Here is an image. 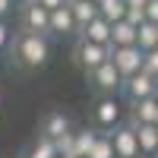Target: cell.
Wrapping results in <instances>:
<instances>
[{
    "mask_svg": "<svg viewBox=\"0 0 158 158\" xmlns=\"http://www.w3.org/2000/svg\"><path fill=\"white\" fill-rule=\"evenodd\" d=\"M10 63L16 70L22 73H35V70H41L48 67V60H51V35L44 32H29V29H19L16 35L10 38Z\"/></svg>",
    "mask_w": 158,
    "mask_h": 158,
    "instance_id": "obj_1",
    "label": "cell"
},
{
    "mask_svg": "<svg viewBox=\"0 0 158 158\" xmlns=\"http://www.w3.org/2000/svg\"><path fill=\"white\" fill-rule=\"evenodd\" d=\"M85 82L92 89V95H117L123 89V76L114 67V60H104L101 67H95L92 73H85Z\"/></svg>",
    "mask_w": 158,
    "mask_h": 158,
    "instance_id": "obj_2",
    "label": "cell"
},
{
    "mask_svg": "<svg viewBox=\"0 0 158 158\" xmlns=\"http://www.w3.org/2000/svg\"><path fill=\"white\" fill-rule=\"evenodd\" d=\"M104 60H111V44H95V41H89V38H76L73 63L82 73H92L95 67H101Z\"/></svg>",
    "mask_w": 158,
    "mask_h": 158,
    "instance_id": "obj_3",
    "label": "cell"
},
{
    "mask_svg": "<svg viewBox=\"0 0 158 158\" xmlns=\"http://www.w3.org/2000/svg\"><path fill=\"white\" fill-rule=\"evenodd\" d=\"M117 120H120L117 95H95V104H92V123H95V130H114Z\"/></svg>",
    "mask_w": 158,
    "mask_h": 158,
    "instance_id": "obj_4",
    "label": "cell"
},
{
    "mask_svg": "<svg viewBox=\"0 0 158 158\" xmlns=\"http://www.w3.org/2000/svg\"><path fill=\"white\" fill-rule=\"evenodd\" d=\"M142 54H146V51H142L139 44H120V48L111 44V60H114V67L120 70L123 79L142 70Z\"/></svg>",
    "mask_w": 158,
    "mask_h": 158,
    "instance_id": "obj_5",
    "label": "cell"
},
{
    "mask_svg": "<svg viewBox=\"0 0 158 158\" xmlns=\"http://www.w3.org/2000/svg\"><path fill=\"white\" fill-rule=\"evenodd\" d=\"M111 142H114V158H142L139 155V136L130 123H117L111 130Z\"/></svg>",
    "mask_w": 158,
    "mask_h": 158,
    "instance_id": "obj_6",
    "label": "cell"
},
{
    "mask_svg": "<svg viewBox=\"0 0 158 158\" xmlns=\"http://www.w3.org/2000/svg\"><path fill=\"white\" fill-rule=\"evenodd\" d=\"M48 25H51V10H44L41 3H35V0H29V3H19V29L51 35Z\"/></svg>",
    "mask_w": 158,
    "mask_h": 158,
    "instance_id": "obj_7",
    "label": "cell"
},
{
    "mask_svg": "<svg viewBox=\"0 0 158 158\" xmlns=\"http://www.w3.org/2000/svg\"><path fill=\"white\" fill-rule=\"evenodd\" d=\"M123 95H127L130 101H139V98L158 95V76H152V73H146V70L127 76V79H123Z\"/></svg>",
    "mask_w": 158,
    "mask_h": 158,
    "instance_id": "obj_8",
    "label": "cell"
},
{
    "mask_svg": "<svg viewBox=\"0 0 158 158\" xmlns=\"http://www.w3.org/2000/svg\"><path fill=\"white\" fill-rule=\"evenodd\" d=\"M48 32H51V38H76V35H79V22H76V16L70 13L67 3L57 6V10H51V25H48Z\"/></svg>",
    "mask_w": 158,
    "mask_h": 158,
    "instance_id": "obj_9",
    "label": "cell"
},
{
    "mask_svg": "<svg viewBox=\"0 0 158 158\" xmlns=\"http://www.w3.org/2000/svg\"><path fill=\"white\" fill-rule=\"evenodd\" d=\"M70 130H73V120H70V114H63V111H48V114L41 117V127H38V133L57 142L63 133H70Z\"/></svg>",
    "mask_w": 158,
    "mask_h": 158,
    "instance_id": "obj_10",
    "label": "cell"
},
{
    "mask_svg": "<svg viewBox=\"0 0 158 158\" xmlns=\"http://www.w3.org/2000/svg\"><path fill=\"white\" fill-rule=\"evenodd\" d=\"M127 123H158V95L149 98H139V101H130V117Z\"/></svg>",
    "mask_w": 158,
    "mask_h": 158,
    "instance_id": "obj_11",
    "label": "cell"
},
{
    "mask_svg": "<svg viewBox=\"0 0 158 158\" xmlns=\"http://www.w3.org/2000/svg\"><path fill=\"white\" fill-rule=\"evenodd\" d=\"M76 38H89V41H95V44H111V22L98 13L92 22H85L82 29H79Z\"/></svg>",
    "mask_w": 158,
    "mask_h": 158,
    "instance_id": "obj_12",
    "label": "cell"
},
{
    "mask_svg": "<svg viewBox=\"0 0 158 158\" xmlns=\"http://www.w3.org/2000/svg\"><path fill=\"white\" fill-rule=\"evenodd\" d=\"M133 130L139 136V155L142 158H158V127L155 123H136Z\"/></svg>",
    "mask_w": 158,
    "mask_h": 158,
    "instance_id": "obj_13",
    "label": "cell"
},
{
    "mask_svg": "<svg viewBox=\"0 0 158 158\" xmlns=\"http://www.w3.org/2000/svg\"><path fill=\"white\" fill-rule=\"evenodd\" d=\"M111 44L120 48V44H136V25L130 19H117L111 22Z\"/></svg>",
    "mask_w": 158,
    "mask_h": 158,
    "instance_id": "obj_14",
    "label": "cell"
},
{
    "mask_svg": "<svg viewBox=\"0 0 158 158\" xmlns=\"http://www.w3.org/2000/svg\"><path fill=\"white\" fill-rule=\"evenodd\" d=\"M98 133H101V130H95V127H85V130H76V133H73V152H76V158H89Z\"/></svg>",
    "mask_w": 158,
    "mask_h": 158,
    "instance_id": "obj_15",
    "label": "cell"
},
{
    "mask_svg": "<svg viewBox=\"0 0 158 158\" xmlns=\"http://www.w3.org/2000/svg\"><path fill=\"white\" fill-rule=\"evenodd\" d=\"M136 44H139L142 51H152V48H158V22H152V19H142V22L136 25Z\"/></svg>",
    "mask_w": 158,
    "mask_h": 158,
    "instance_id": "obj_16",
    "label": "cell"
},
{
    "mask_svg": "<svg viewBox=\"0 0 158 158\" xmlns=\"http://www.w3.org/2000/svg\"><path fill=\"white\" fill-rule=\"evenodd\" d=\"M67 6H70V13L76 16L79 29H82L85 22H92V19L98 16V3H95V0H67Z\"/></svg>",
    "mask_w": 158,
    "mask_h": 158,
    "instance_id": "obj_17",
    "label": "cell"
},
{
    "mask_svg": "<svg viewBox=\"0 0 158 158\" xmlns=\"http://www.w3.org/2000/svg\"><path fill=\"white\" fill-rule=\"evenodd\" d=\"M25 158H57V142L38 133L35 142L29 146V152H25Z\"/></svg>",
    "mask_w": 158,
    "mask_h": 158,
    "instance_id": "obj_18",
    "label": "cell"
},
{
    "mask_svg": "<svg viewBox=\"0 0 158 158\" xmlns=\"http://www.w3.org/2000/svg\"><path fill=\"white\" fill-rule=\"evenodd\" d=\"M98 13L108 22H117L127 16V0H98Z\"/></svg>",
    "mask_w": 158,
    "mask_h": 158,
    "instance_id": "obj_19",
    "label": "cell"
},
{
    "mask_svg": "<svg viewBox=\"0 0 158 158\" xmlns=\"http://www.w3.org/2000/svg\"><path fill=\"white\" fill-rule=\"evenodd\" d=\"M89 158H114V142H111V130H101L95 146H92Z\"/></svg>",
    "mask_w": 158,
    "mask_h": 158,
    "instance_id": "obj_20",
    "label": "cell"
},
{
    "mask_svg": "<svg viewBox=\"0 0 158 158\" xmlns=\"http://www.w3.org/2000/svg\"><path fill=\"white\" fill-rule=\"evenodd\" d=\"M142 70L152 73V76H158V48H152V51L142 54Z\"/></svg>",
    "mask_w": 158,
    "mask_h": 158,
    "instance_id": "obj_21",
    "label": "cell"
},
{
    "mask_svg": "<svg viewBox=\"0 0 158 158\" xmlns=\"http://www.w3.org/2000/svg\"><path fill=\"white\" fill-rule=\"evenodd\" d=\"M146 19L158 22V0H149V3H146Z\"/></svg>",
    "mask_w": 158,
    "mask_h": 158,
    "instance_id": "obj_22",
    "label": "cell"
},
{
    "mask_svg": "<svg viewBox=\"0 0 158 158\" xmlns=\"http://www.w3.org/2000/svg\"><path fill=\"white\" fill-rule=\"evenodd\" d=\"M3 48H10V29H6V22L0 19V51Z\"/></svg>",
    "mask_w": 158,
    "mask_h": 158,
    "instance_id": "obj_23",
    "label": "cell"
},
{
    "mask_svg": "<svg viewBox=\"0 0 158 158\" xmlns=\"http://www.w3.org/2000/svg\"><path fill=\"white\" fill-rule=\"evenodd\" d=\"M35 3H41L44 10H57V6H63L67 0H35Z\"/></svg>",
    "mask_w": 158,
    "mask_h": 158,
    "instance_id": "obj_24",
    "label": "cell"
},
{
    "mask_svg": "<svg viewBox=\"0 0 158 158\" xmlns=\"http://www.w3.org/2000/svg\"><path fill=\"white\" fill-rule=\"evenodd\" d=\"M146 3H149V0H127V10H142V13H146Z\"/></svg>",
    "mask_w": 158,
    "mask_h": 158,
    "instance_id": "obj_25",
    "label": "cell"
},
{
    "mask_svg": "<svg viewBox=\"0 0 158 158\" xmlns=\"http://www.w3.org/2000/svg\"><path fill=\"white\" fill-rule=\"evenodd\" d=\"M10 10H13V0H0V19H3Z\"/></svg>",
    "mask_w": 158,
    "mask_h": 158,
    "instance_id": "obj_26",
    "label": "cell"
},
{
    "mask_svg": "<svg viewBox=\"0 0 158 158\" xmlns=\"http://www.w3.org/2000/svg\"><path fill=\"white\" fill-rule=\"evenodd\" d=\"M57 158H76V155H57Z\"/></svg>",
    "mask_w": 158,
    "mask_h": 158,
    "instance_id": "obj_27",
    "label": "cell"
},
{
    "mask_svg": "<svg viewBox=\"0 0 158 158\" xmlns=\"http://www.w3.org/2000/svg\"><path fill=\"white\" fill-rule=\"evenodd\" d=\"M13 3H29V0H13Z\"/></svg>",
    "mask_w": 158,
    "mask_h": 158,
    "instance_id": "obj_28",
    "label": "cell"
},
{
    "mask_svg": "<svg viewBox=\"0 0 158 158\" xmlns=\"http://www.w3.org/2000/svg\"><path fill=\"white\" fill-rule=\"evenodd\" d=\"M0 101H3V95H0Z\"/></svg>",
    "mask_w": 158,
    "mask_h": 158,
    "instance_id": "obj_29",
    "label": "cell"
},
{
    "mask_svg": "<svg viewBox=\"0 0 158 158\" xmlns=\"http://www.w3.org/2000/svg\"><path fill=\"white\" fill-rule=\"evenodd\" d=\"M95 3H98V0H95Z\"/></svg>",
    "mask_w": 158,
    "mask_h": 158,
    "instance_id": "obj_30",
    "label": "cell"
},
{
    "mask_svg": "<svg viewBox=\"0 0 158 158\" xmlns=\"http://www.w3.org/2000/svg\"><path fill=\"white\" fill-rule=\"evenodd\" d=\"M155 127H158V123H155Z\"/></svg>",
    "mask_w": 158,
    "mask_h": 158,
    "instance_id": "obj_31",
    "label": "cell"
}]
</instances>
